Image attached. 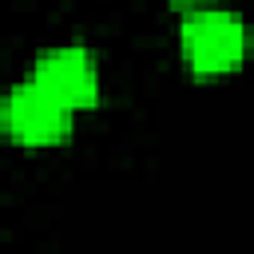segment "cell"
<instances>
[{"label":"cell","instance_id":"cell-1","mask_svg":"<svg viewBox=\"0 0 254 254\" xmlns=\"http://www.w3.org/2000/svg\"><path fill=\"white\" fill-rule=\"evenodd\" d=\"M183 60L198 75H222L234 71L246 56V20L230 8H194L183 20Z\"/></svg>","mask_w":254,"mask_h":254},{"label":"cell","instance_id":"cell-3","mask_svg":"<svg viewBox=\"0 0 254 254\" xmlns=\"http://www.w3.org/2000/svg\"><path fill=\"white\" fill-rule=\"evenodd\" d=\"M71 107H64L52 91H44L32 75L20 79L8 99H4V127L12 139L28 143V147H48V143H60L67 131H71Z\"/></svg>","mask_w":254,"mask_h":254},{"label":"cell","instance_id":"cell-4","mask_svg":"<svg viewBox=\"0 0 254 254\" xmlns=\"http://www.w3.org/2000/svg\"><path fill=\"white\" fill-rule=\"evenodd\" d=\"M183 4H202V0H183Z\"/></svg>","mask_w":254,"mask_h":254},{"label":"cell","instance_id":"cell-2","mask_svg":"<svg viewBox=\"0 0 254 254\" xmlns=\"http://www.w3.org/2000/svg\"><path fill=\"white\" fill-rule=\"evenodd\" d=\"M32 79L71 111L95 107V99H99V67H95V56L83 44L44 48L32 64Z\"/></svg>","mask_w":254,"mask_h":254}]
</instances>
